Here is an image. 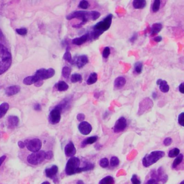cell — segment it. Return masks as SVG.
<instances>
[{
	"instance_id": "obj_31",
	"label": "cell",
	"mask_w": 184,
	"mask_h": 184,
	"mask_svg": "<svg viewBox=\"0 0 184 184\" xmlns=\"http://www.w3.org/2000/svg\"><path fill=\"white\" fill-rule=\"evenodd\" d=\"M56 88L59 91H67L69 89V85L64 81H59L56 84Z\"/></svg>"
},
{
	"instance_id": "obj_3",
	"label": "cell",
	"mask_w": 184,
	"mask_h": 184,
	"mask_svg": "<svg viewBox=\"0 0 184 184\" xmlns=\"http://www.w3.org/2000/svg\"><path fill=\"white\" fill-rule=\"evenodd\" d=\"M149 175V178L144 184H165L168 180V175L162 167H160L157 170H152Z\"/></svg>"
},
{
	"instance_id": "obj_20",
	"label": "cell",
	"mask_w": 184,
	"mask_h": 184,
	"mask_svg": "<svg viewBox=\"0 0 184 184\" xmlns=\"http://www.w3.org/2000/svg\"><path fill=\"white\" fill-rule=\"evenodd\" d=\"M21 90V88L18 85H13L7 87L6 89V94L8 96H12L18 93Z\"/></svg>"
},
{
	"instance_id": "obj_27",
	"label": "cell",
	"mask_w": 184,
	"mask_h": 184,
	"mask_svg": "<svg viewBox=\"0 0 184 184\" xmlns=\"http://www.w3.org/2000/svg\"><path fill=\"white\" fill-rule=\"evenodd\" d=\"M98 80V75L96 72H92L90 75L87 80V84L89 85L93 84L97 82Z\"/></svg>"
},
{
	"instance_id": "obj_55",
	"label": "cell",
	"mask_w": 184,
	"mask_h": 184,
	"mask_svg": "<svg viewBox=\"0 0 184 184\" xmlns=\"http://www.w3.org/2000/svg\"><path fill=\"white\" fill-rule=\"evenodd\" d=\"M152 97H153L154 100H156V98L157 97V94L156 93V92H153L152 93Z\"/></svg>"
},
{
	"instance_id": "obj_44",
	"label": "cell",
	"mask_w": 184,
	"mask_h": 184,
	"mask_svg": "<svg viewBox=\"0 0 184 184\" xmlns=\"http://www.w3.org/2000/svg\"><path fill=\"white\" fill-rule=\"evenodd\" d=\"M54 157V152L51 150L46 151V160H50Z\"/></svg>"
},
{
	"instance_id": "obj_34",
	"label": "cell",
	"mask_w": 184,
	"mask_h": 184,
	"mask_svg": "<svg viewBox=\"0 0 184 184\" xmlns=\"http://www.w3.org/2000/svg\"><path fill=\"white\" fill-rule=\"evenodd\" d=\"M143 63L141 62H137L134 64V71L136 74H140L143 70Z\"/></svg>"
},
{
	"instance_id": "obj_54",
	"label": "cell",
	"mask_w": 184,
	"mask_h": 184,
	"mask_svg": "<svg viewBox=\"0 0 184 184\" xmlns=\"http://www.w3.org/2000/svg\"><path fill=\"white\" fill-rule=\"evenodd\" d=\"M43 83V80H39V81H37V82L35 83L34 84H35L36 87H39L42 85Z\"/></svg>"
},
{
	"instance_id": "obj_57",
	"label": "cell",
	"mask_w": 184,
	"mask_h": 184,
	"mask_svg": "<svg viewBox=\"0 0 184 184\" xmlns=\"http://www.w3.org/2000/svg\"><path fill=\"white\" fill-rule=\"evenodd\" d=\"M3 37V35L2 33V31L0 29V39H2Z\"/></svg>"
},
{
	"instance_id": "obj_16",
	"label": "cell",
	"mask_w": 184,
	"mask_h": 184,
	"mask_svg": "<svg viewBox=\"0 0 184 184\" xmlns=\"http://www.w3.org/2000/svg\"><path fill=\"white\" fill-rule=\"evenodd\" d=\"M19 118L16 116H9L7 118V125L9 129H14L18 127L19 124Z\"/></svg>"
},
{
	"instance_id": "obj_14",
	"label": "cell",
	"mask_w": 184,
	"mask_h": 184,
	"mask_svg": "<svg viewBox=\"0 0 184 184\" xmlns=\"http://www.w3.org/2000/svg\"><path fill=\"white\" fill-rule=\"evenodd\" d=\"M64 153L67 157H72L76 153V147L72 141H69L64 147Z\"/></svg>"
},
{
	"instance_id": "obj_39",
	"label": "cell",
	"mask_w": 184,
	"mask_h": 184,
	"mask_svg": "<svg viewBox=\"0 0 184 184\" xmlns=\"http://www.w3.org/2000/svg\"><path fill=\"white\" fill-rule=\"evenodd\" d=\"M89 6V2L86 0H82L80 1L78 6V8H80V9H84V10L88 9Z\"/></svg>"
},
{
	"instance_id": "obj_7",
	"label": "cell",
	"mask_w": 184,
	"mask_h": 184,
	"mask_svg": "<svg viewBox=\"0 0 184 184\" xmlns=\"http://www.w3.org/2000/svg\"><path fill=\"white\" fill-rule=\"evenodd\" d=\"M46 160V151L40 150L37 152L29 154L27 157V161L29 164L33 166H37Z\"/></svg>"
},
{
	"instance_id": "obj_47",
	"label": "cell",
	"mask_w": 184,
	"mask_h": 184,
	"mask_svg": "<svg viewBox=\"0 0 184 184\" xmlns=\"http://www.w3.org/2000/svg\"><path fill=\"white\" fill-rule=\"evenodd\" d=\"M85 118V116L83 113H78L77 116V119L80 122L84 121Z\"/></svg>"
},
{
	"instance_id": "obj_48",
	"label": "cell",
	"mask_w": 184,
	"mask_h": 184,
	"mask_svg": "<svg viewBox=\"0 0 184 184\" xmlns=\"http://www.w3.org/2000/svg\"><path fill=\"white\" fill-rule=\"evenodd\" d=\"M137 38H138V34L137 33H135L133 35H132V37L130 38V41L131 43H134V42L137 39Z\"/></svg>"
},
{
	"instance_id": "obj_8",
	"label": "cell",
	"mask_w": 184,
	"mask_h": 184,
	"mask_svg": "<svg viewBox=\"0 0 184 184\" xmlns=\"http://www.w3.org/2000/svg\"><path fill=\"white\" fill-rule=\"evenodd\" d=\"M24 143L27 149L32 153L39 151L42 147V142L39 138H36L26 139L24 141Z\"/></svg>"
},
{
	"instance_id": "obj_29",
	"label": "cell",
	"mask_w": 184,
	"mask_h": 184,
	"mask_svg": "<svg viewBox=\"0 0 184 184\" xmlns=\"http://www.w3.org/2000/svg\"><path fill=\"white\" fill-rule=\"evenodd\" d=\"M98 184H115V179L112 176L108 175L100 180Z\"/></svg>"
},
{
	"instance_id": "obj_59",
	"label": "cell",
	"mask_w": 184,
	"mask_h": 184,
	"mask_svg": "<svg viewBox=\"0 0 184 184\" xmlns=\"http://www.w3.org/2000/svg\"><path fill=\"white\" fill-rule=\"evenodd\" d=\"M179 184H184V180H182V182H180Z\"/></svg>"
},
{
	"instance_id": "obj_11",
	"label": "cell",
	"mask_w": 184,
	"mask_h": 184,
	"mask_svg": "<svg viewBox=\"0 0 184 184\" xmlns=\"http://www.w3.org/2000/svg\"><path fill=\"white\" fill-rule=\"evenodd\" d=\"M61 119V111L57 108H55L50 111L49 116V121L51 124L56 125L59 123Z\"/></svg>"
},
{
	"instance_id": "obj_2",
	"label": "cell",
	"mask_w": 184,
	"mask_h": 184,
	"mask_svg": "<svg viewBox=\"0 0 184 184\" xmlns=\"http://www.w3.org/2000/svg\"><path fill=\"white\" fill-rule=\"evenodd\" d=\"M113 15L111 14L106 16L103 20L95 24L91 29L89 33H87L89 36V39H97L100 35L108 31L110 28L112 21Z\"/></svg>"
},
{
	"instance_id": "obj_9",
	"label": "cell",
	"mask_w": 184,
	"mask_h": 184,
	"mask_svg": "<svg viewBox=\"0 0 184 184\" xmlns=\"http://www.w3.org/2000/svg\"><path fill=\"white\" fill-rule=\"evenodd\" d=\"M55 71L52 68H49L48 69H41L38 70L35 73V76L39 80H43L51 78L54 76Z\"/></svg>"
},
{
	"instance_id": "obj_41",
	"label": "cell",
	"mask_w": 184,
	"mask_h": 184,
	"mask_svg": "<svg viewBox=\"0 0 184 184\" xmlns=\"http://www.w3.org/2000/svg\"><path fill=\"white\" fill-rule=\"evenodd\" d=\"M131 182L132 184H141V180L139 179L138 175L137 174H133L131 178Z\"/></svg>"
},
{
	"instance_id": "obj_19",
	"label": "cell",
	"mask_w": 184,
	"mask_h": 184,
	"mask_svg": "<svg viewBox=\"0 0 184 184\" xmlns=\"http://www.w3.org/2000/svg\"><path fill=\"white\" fill-rule=\"evenodd\" d=\"M157 85H159V89L163 93H167L170 90V86L167 84V81L162 80V79H159L157 80Z\"/></svg>"
},
{
	"instance_id": "obj_30",
	"label": "cell",
	"mask_w": 184,
	"mask_h": 184,
	"mask_svg": "<svg viewBox=\"0 0 184 184\" xmlns=\"http://www.w3.org/2000/svg\"><path fill=\"white\" fill-rule=\"evenodd\" d=\"M184 159V156L182 154H179L178 156L175 158V159L173 161V164L172 167L173 169H176L181 163Z\"/></svg>"
},
{
	"instance_id": "obj_45",
	"label": "cell",
	"mask_w": 184,
	"mask_h": 184,
	"mask_svg": "<svg viewBox=\"0 0 184 184\" xmlns=\"http://www.w3.org/2000/svg\"><path fill=\"white\" fill-rule=\"evenodd\" d=\"M172 142H173V140H172V139L171 138V137H167L163 141V144H164L165 146H169L170 145H171V144L172 143Z\"/></svg>"
},
{
	"instance_id": "obj_35",
	"label": "cell",
	"mask_w": 184,
	"mask_h": 184,
	"mask_svg": "<svg viewBox=\"0 0 184 184\" xmlns=\"http://www.w3.org/2000/svg\"><path fill=\"white\" fill-rule=\"evenodd\" d=\"M179 154L180 149L178 148L175 147V148H173L172 149H171L169 152L168 156L170 158H174V157H177Z\"/></svg>"
},
{
	"instance_id": "obj_10",
	"label": "cell",
	"mask_w": 184,
	"mask_h": 184,
	"mask_svg": "<svg viewBox=\"0 0 184 184\" xmlns=\"http://www.w3.org/2000/svg\"><path fill=\"white\" fill-rule=\"evenodd\" d=\"M127 125V120L124 117H120L116 121L113 128V131L116 133H119L125 130Z\"/></svg>"
},
{
	"instance_id": "obj_58",
	"label": "cell",
	"mask_w": 184,
	"mask_h": 184,
	"mask_svg": "<svg viewBox=\"0 0 184 184\" xmlns=\"http://www.w3.org/2000/svg\"><path fill=\"white\" fill-rule=\"evenodd\" d=\"M41 184H51L49 182H44Z\"/></svg>"
},
{
	"instance_id": "obj_1",
	"label": "cell",
	"mask_w": 184,
	"mask_h": 184,
	"mask_svg": "<svg viewBox=\"0 0 184 184\" xmlns=\"http://www.w3.org/2000/svg\"><path fill=\"white\" fill-rule=\"evenodd\" d=\"M100 16V13L97 11H75L72 12L67 16V20L76 18L81 20V22L79 24L73 26V27L76 28H80L89 22V21H96L99 18Z\"/></svg>"
},
{
	"instance_id": "obj_17",
	"label": "cell",
	"mask_w": 184,
	"mask_h": 184,
	"mask_svg": "<svg viewBox=\"0 0 184 184\" xmlns=\"http://www.w3.org/2000/svg\"><path fill=\"white\" fill-rule=\"evenodd\" d=\"M88 62H89V59L87 55H85L79 56L75 61L76 65L79 69L84 67L87 63H88Z\"/></svg>"
},
{
	"instance_id": "obj_43",
	"label": "cell",
	"mask_w": 184,
	"mask_h": 184,
	"mask_svg": "<svg viewBox=\"0 0 184 184\" xmlns=\"http://www.w3.org/2000/svg\"><path fill=\"white\" fill-rule=\"evenodd\" d=\"M184 113L182 112L180 113L179 116H178V123L180 125L182 126H184Z\"/></svg>"
},
{
	"instance_id": "obj_50",
	"label": "cell",
	"mask_w": 184,
	"mask_h": 184,
	"mask_svg": "<svg viewBox=\"0 0 184 184\" xmlns=\"http://www.w3.org/2000/svg\"><path fill=\"white\" fill-rule=\"evenodd\" d=\"M184 83H181V84H180L179 86V91L181 93H182V94H184Z\"/></svg>"
},
{
	"instance_id": "obj_15",
	"label": "cell",
	"mask_w": 184,
	"mask_h": 184,
	"mask_svg": "<svg viewBox=\"0 0 184 184\" xmlns=\"http://www.w3.org/2000/svg\"><path fill=\"white\" fill-rule=\"evenodd\" d=\"M153 105V104L152 100L149 98H146L140 103L138 112H141V113L146 111L145 108H147V109H149L151 108Z\"/></svg>"
},
{
	"instance_id": "obj_38",
	"label": "cell",
	"mask_w": 184,
	"mask_h": 184,
	"mask_svg": "<svg viewBox=\"0 0 184 184\" xmlns=\"http://www.w3.org/2000/svg\"><path fill=\"white\" fill-rule=\"evenodd\" d=\"M160 7V1L155 0L152 6V10L153 13H157L159 10Z\"/></svg>"
},
{
	"instance_id": "obj_53",
	"label": "cell",
	"mask_w": 184,
	"mask_h": 184,
	"mask_svg": "<svg viewBox=\"0 0 184 184\" xmlns=\"http://www.w3.org/2000/svg\"><path fill=\"white\" fill-rule=\"evenodd\" d=\"M34 108V110L36 111L41 110V106L40 104H38V103L35 104Z\"/></svg>"
},
{
	"instance_id": "obj_32",
	"label": "cell",
	"mask_w": 184,
	"mask_h": 184,
	"mask_svg": "<svg viewBox=\"0 0 184 184\" xmlns=\"http://www.w3.org/2000/svg\"><path fill=\"white\" fill-rule=\"evenodd\" d=\"M82 76L79 74H72L71 77V82L72 83H76L80 82H82Z\"/></svg>"
},
{
	"instance_id": "obj_23",
	"label": "cell",
	"mask_w": 184,
	"mask_h": 184,
	"mask_svg": "<svg viewBox=\"0 0 184 184\" xmlns=\"http://www.w3.org/2000/svg\"><path fill=\"white\" fill-rule=\"evenodd\" d=\"M162 25L160 23H156L152 24L151 29V36H153L158 34L162 30Z\"/></svg>"
},
{
	"instance_id": "obj_24",
	"label": "cell",
	"mask_w": 184,
	"mask_h": 184,
	"mask_svg": "<svg viewBox=\"0 0 184 184\" xmlns=\"http://www.w3.org/2000/svg\"><path fill=\"white\" fill-rule=\"evenodd\" d=\"M84 165L82 167H80V172L82 173L83 172L92 171L95 168V165L92 162L88 161H85L83 162Z\"/></svg>"
},
{
	"instance_id": "obj_13",
	"label": "cell",
	"mask_w": 184,
	"mask_h": 184,
	"mask_svg": "<svg viewBox=\"0 0 184 184\" xmlns=\"http://www.w3.org/2000/svg\"><path fill=\"white\" fill-rule=\"evenodd\" d=\"M59 172V167L56 165H53L50 167H47L45 169L46 177L51 179H56V175Z\"/></svg>"
},
{
	"instance_id": "obj_25",
	"label": "cell",
	"mask_w": 184,
	"mask_h": 184,
	"mask_svg": "<svg viewBox=\"0 0 184 184\" xmlns=\"http://www.w3.org/2000/svg\"><path fill=\"white\" fill-rule=\"evenodd\" d=\"M133 7L136 9H142L146 6V1L145 0H134L132 2Z\"/></svg>"
},
{
	"instance_id": "obj_28",
	"label": "cell",
	"mask_w": 184,
	"mask_h": 184,
	"mask_svg": "<svg viewBox=\"0 0 184 184\" xmlns=\"http://www.w3.org/2000/svg\"><path fill=\"white\" fill-rule=\"evenodd\" d=\"M37 81H39L38 79L34 75V76H28L26 77L23 80V83L25 85H31L33 84H35V83L37 82Z\"/></svg>"
},
{
	"instance_id": "obj_5",
	"label": "cell",
	"mask_w": 184,
	"mask_h": 184,
	"mask_svg": "<svg viewBox=\"0 0 184 184\" xmlns=\"http://www.w3.org/2000/svg\"><path fill=\"white\" fill-rule=\"evenodd\" d=\"M165 155V152L162 151H154L144 156L142 160V164L145 167H149L155 164L163 158Z\"/></svg>"
},
{
	"instance_id": "obj_40",
	"label": "cell",
	"mask_w": 184,
	"mask_h": 184,
	"mask_svg": "<svg viewBox=\"0 0 184 184\" xmlns=\"http://www.w3.org/2000/svg\"><path fill=\"white\" fill-rule=\"evenodd\" d=\"M109 165V162H108V159L106 158H102L100 161V166L102 168H106Z\"/></svg>"
},
{
	"instance_id": "obj_36",
	"label": "cell",
	"mask_w": 184,
	"mask_h": 184,
	"mask_svg": "<svg viewBox=\"0 0 184 184\" xmlns=\"http://www.w3.org/2000/svg\"><path fill=\"white\" fill-rule=\"evenodd\" d=\"M71 72H72V69L70 67H64L62 69V76L65 78H69L71 74Z\"/></svg>"
},
{
	"instance_id": "obj_22",
	"label": "cell",
	"mask_w": 184,
	"mask_h": 184,
	"mask_svg": "<svg viewBox=\"0 0 184 184\" xmlns=\"http://www.w3.org/2000/svg\"><path fill=\"white\" fill-rule=\"evenodd\" d=\"M126 83L125 78L122 76H119L115 79L114 87L116 89H121L125 86Z\"/></svg>"
},
{
	"instance_id": "obj_12",
	"label": "cell",
	"mask_w": 184,
	"mask_h": 184,
	"mask_svg": "<svg viewBox=\"0 0 184 184\" xmlns=\"http://www.w3.org/2000/svg\"><path fill=\"white\" fill-rule=\"evenodd\" d=\"M78 129L80 133L84 136L90 134L92 130L91 124L85 121L80 122L78 125Z\"/></svg>"
},
{
	"instance_id": "obj_56",
	"label": "cell",
	"mask_w": 184,
	"mask_h": 184,
	"mask_svg": "<svg viewBox=\"0 0 184 184\" xmlns=\"http://www.w3.org/2000/svg\"><path fill=\"white\" fill-rule=\"evenodd\" d=\"M76 184H84V182H83L82 180H79L76 182Z\"/></svg>"
},
{
	"instance_id": "obj_46",
	"label": "cell",
	"mask_w": 184,
	"mask_h": 184,
	"mask_svg": "<svg viewBox=\"0 0 184 184\" xmlns=\"http://www.w3.org/2000/svg\"><path fill=\"white\" fill-rule=\"evenodd\" d=\"M16 31L19 35H22V36L27 35V34L28 33L27 29L26 28L17 29H16Z\"/></svg>"
},
{
	"instance_id": "obj_37",
	"label": "cell",
	"mask_w": 184,
	"mask_h": 184,
	"mask_svg": "<svg viewBox=\"0 0 184 184\" xmlns=\"http://www.w3.org/2000/svg\"><path fill=\"white\" fill-rule=\"evenodd\" d=\"M119 162H120V161L117 157L113 156L111 158L110 164L112 167H116L118 166L119 165Z\"/></svg>"
},
{
	"instance_id": "obj_4",
	"label": "cell",
	"mask_w": 184,
	"mask_h": 184,
	"mask_svg": "<svg viewBox=\"0 0 184 184\" xmlns=\"http://www.w3.org/2000/svg\"><path fill=\"white\" fill-rule=\"evenodd\" d=\"M11 64V56L5 46L0 44V75L9 69Z\"/></svg>"
},
{
	"instance_id": "obj_18",
	"label": "cell",
	"mask_w": 184,
	"mask_h": 184,
	"mask_svg": "<svg viewBox=\"0 0 184 184\" xmlns=\"http://www.w3.org/2000/svg\"><path fill=\"white\" fill-rule=\"evenodd\" d=\"M89 39V36L88 34H85L82 36L76 37L72 40V44L76 46H81L85 43Z\"/></svg>"
},
{
	"instance_id": "obj_33",
	"label": "cell",
	"mask_w": 184,
	"mask_h": 184,
	"mask_svg": "<svg viewBox=\"0 0 184 184\" xmlns=\"http://www.w3.org/2000/svg\"><path fill=\"white\" fill-rule=\"evenodd\" d=\"M63 59L65 61H67L69 63L73 64L74 61L72 59V56L71 53L70 52L69 47H67V51L65 52V54L63 55Z\"/></svg>"
},
{
	"instance_id": "obj_49",
	"label": "cell",
	"mask_w": 184,
	"mask_h": 184,
	"mask_svg": "<svg viewBox=\"0 0 184 184\" xmlns=\"http://www.w3.org/2000/svg\"><path fill=\"white\" fill-rule=\"evenodd\" d=\"M18 147H20V149H23L26 147L24 142L21 141H18Z\"/></svg>"
},
{
	"instance_id": "obj_6",
	"label": "cell",
	"mask_w": 184,
	"mask_h": 184,
	"mask_svg": "<svg viewBox=\"0 0 184 184\" xmlns=\"http://www.w3.org/2000/svg\"><path fill=\"white\" fill-rule=\"evenodd\" d=\"M80 158L76 157L70 158L65 165V174L67 175H72L80 173Z\"/></svg>"
},
{
	"instance_id": "obj_21",
	"label": "cell",
	"mask_w": 184,
	"mask_h": 184,
	"mask_svg": "<svg viewBox=\"0 0 184 184\" xmlns=\"http://www.w3.org/2000/svg\"><path fill=\"white\" fill-rule=\"evenodd\" d=\"M98 137L97 136L89 137L85 139L81 142L80 147L84 148L88 145H91L93 143H96L97 141Z\"/></svg>"
},
{
	"instance_id": "obj_52",
	"label": "cell",
	"mask_w": 184,
	"mask_h": 184,
	"mask_svg": "<svg viewBox=\"0 0 184 184\" xmlns=\"http://www.w3.org/2000/svg\"><path fill=\"white\" fill-rule=\"evenodd\" d=\"M162 36H157V37H154L153 39L154 41L156 42H157V43L160 42L162 41Z\"/></svg>"
},
{
	"instance_id": "obj_42",
	"label": "cell",
	"mask_w": 184,
	"mask_h": 184,
	"mask_svg": "<svg viewBox=\"0 0 184 184\" xmlns=\"http://www.w3.org/2000/svg\"><path fill=\"white\" fill-rule=\"evenodd\" d=\"M110 55V49L108 47H106L104 48V50L103 51L102 56L104 59H107V58H108Z\"/></svg>"
},
{
	"instance_id": "obj_26",
	"label": "cell",
	"mask_w": 184,
	"mask_h": 184,
	"mask_svg": "<svg viewBox=\"0 0 184 184\" xmlns=\"http://www.w3.org/2000/svg\"><path fill=\"white\" fill-rule=\"evenodd\" d=\"M9 108V105L7 103H3L0 105V119L4 117Z\"/></svg>"
},
{
	"instance_id": "obj_51",
	"label": "cell",
	"mask_w": 184,
	"mask_h": 184,
	"mask_svg": "<svg viewBox=\"0 0 184 184\" xmlns=\"http://www.w3.org/2000/svg\"><path fill=\"white\" fill-rule=\"evenodd\" d=\"M7 158V156L6 155H3V156L0 157V167L2 165L3 162H5L6 159Z\"/></svg>"
}]
</instances>
